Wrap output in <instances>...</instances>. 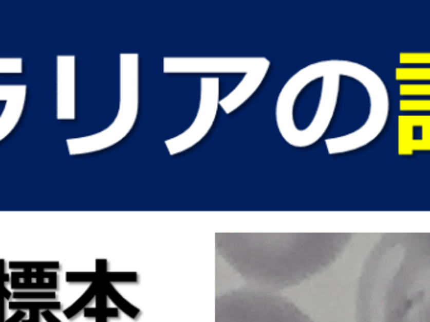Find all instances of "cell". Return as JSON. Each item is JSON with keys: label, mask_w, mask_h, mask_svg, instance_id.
Returning <instances> with one entry per match:
<instances>
[{"label": "cell", "mask_w": 430, "mask_h": 322, "mask_svg": "<svg viewBox=\"0 0 430 322\" xmlns=\"http://www.w3.org/2000/svg\"><path fill=\"white\" fill-rule=\"evenodd\" d=\"M358 322H430V277L378 276L362 291Z\"/></svg>", "instance_id": "6da1fadb"}, {"label": "cell", "mask_w": 430, "mask_h": 322, "mask_svg": "<svg viewBox=\"0 0 430 322\" xmlns=\"http://www.w3.org/2000/svg\"><path fill=\"white\" fill-rule=\"evenodd\" d=\"M271 61L264 57H165L164 73H244V78L219 106L232 114L259 88Z\"/></svg>", "instance_id": "7a4b0ae2"}, {"label": "cell", "mask_w": 430, "mask_h": 322, "mask_svg": "<svg viewBox=\"0 0 430 322\" xmlns=\"http://www.w3.org/2000/svg\"><path fill=\"white\" fill-rule=\"evenodd\" d=\"M403 96H430V84H401Z\"/></svg>", "instance_id": "5bb4252c"}, {"label": "cell", "mask_w": 430, "mask_h": 322, "mask_svg": "<svg viewBox=\"0 0 430 322\" xmlns=\"http://www.w3.org/2000/svg\"><path fill=\"white\" fill-rule=\"evenodd\" d=\"M42 316L47 322H61L50 311H44V312H42Z\"/></svg>", "instance_id": "7402d4cb"}, {"label": "cell", "mask_w": 430, "mask_h": 322, "mask_svg": "<svg viewBox=\"0 0 430 322\" xmlns=\"http://www.w3.org/2000/svg\"><path fill=\"white\" fill-rule=\"evenodd\" d=\"M4 259H0V279H3V277H4L5 272H4Z\"/></svg>", "instance_id": "484cf974"}, {"label": "cell", "mask_w": 430, "mask_h": 322, "mask_svg": "<svg viewBox=\"0 0 430 322\" xmlns=\"http://www.w3.org/2000/svg\"><path fill=\"white\" fill-rule=\"evenodd\" d=\"M398 81H430V68H396Z\"/></svg>", "instance_id": "8fae6325"}, {"label": "cell", "mask_w": 430, "mask_h": 322, "mask_svg": "<svg viewBox=\"0 0 430 322\" xmlns=\"http://www.w3.org/2000/svg\"><path fill=\"white\" fill-rule=\"evenodd\" d=\"M322 78V91L319 109H317L316 115L310 126L303 130H298L294 148H307V146L313 145L323 136L332 120L337 104V97H339L340 75L331 70V72L326 73Z\"/></svg>", "instance_id": "52a82bcc"}, {"label": "cell", "mask_w": 430, "mask_h": 322, "mask_svg": "<svg viewBox=\"0 0 430 322\" xmlns=\"http://www.w3.org/2000/svg\"><path fill=\"white\" fill-rule=\"evenodd\" d=\"M21 272H13L12 273V288L13 290H15L16 287L19 286V283H21Z\"/></svg>", "instance_id": "44dd1931"}, {"label": "cell", "mask_w": 430, "mask_h": 322, "mask_svg": "<svg viewBox=\"0 0 430 322\" xmlns=\"http://www.w3.org/2000/svg\"><path fill=\"white\" fill-rule=\"evenodd\" d=\"M10 310H43V311H52V310H60L61 302L58 301H14L9 303Z\"/></svg>", "instance_id": "9c48e42d"}, {"label": "cell", "mask_w": 430, "mask_h": 322, "mask_svg": "<svg viewBox=\"0 0 430 322\" xmlns=\"http://www.w3.org/2000/svg\"><path fill=\"white\" fill-rule=\"evenodd\" d=\"M3 287H4V281H3V279H0V292H2Z\"/></svg>", "instance_id": "83f0119b"}, {"label": "cell", "mask_w": 430, "mask_h": 322, "mask_svg": "<svg viewBox=\"0 0 430 322\" xmlns=\"http://www.w3.org/2000/svg\"><path fill=\"white\" fill-rule=\"evenodd\" d=\"M48 283L52 284L53 287L57 288V273L55 272H49V277H48Z\"/></svg>", "instance_id": "cb8c5ba5"}, {"label": "cell", "mask_w": 430, "mask_h": 322, "mask_svg": "<svg viewBox=\"0 0 430 322\" xmlns=\"http://www.w3.org/2000/svg\"><path fill=\"white\" fill-rule=\"evenodd\" d=\"M25 317V312L22 310H18L12 316V317L9 318V320H7L5 322H22L24 320Z\"/></svg>", "instance_id": "d6986e66"}, {"label": "cell", "mask_w": 430, "mask_h": 322, "mask_svg": "<svg viewBox=\"0 0 430 322\" xmlns=\"http://www.w3.org/2000/svg\"><path fill=\"white\" fill-rule=\"evenodd\" d=\"M15 290H25V291H46V290H55L52 284H49L48 282H30V283H24V282H21L19 286L15 288Z\"/></svg>", "instance_id": "ac0fdd59"}, {"label": "cell", "mask_w": 430, "mask_h": 322, "mask_svg": "<svg viewBox=\"0 0 430 322\" xmlns=\"http://www.w3.org/2000/svg\"><path fill=\"white\" fill-rule=\"evenodd\" d=\"M22 322H39V311L32 310L29 315V320H23Z\"/></svg>", "instance_id": "603a6c76"}, {"label": "cell", "mask_w": 430, "mask_h": 322, "mask_svg": "<svg viewBox=\"0 0 430 322\" xmlns=\"http://www.w3.org/2000/svg\"><path fill=\"white\" fill-rule=\"evenodd\" d=\"M331 66H332V61L312 63L292 76L282 87V91L278 96L277 106H275V121H277L278 130H279L283 140L291 146H294L297 132L300 130L294 123L293 117V107L296 98L307 84L323 77L326 73L331 72Z\"/></svg>", "instance_id": "5b68a950"}, {"label": "cell", "mask_w": 430, "mask_h": 322, "mask_svg": "<svg viewBox=\"0 0 430 322\" xmlns=\"http://www.w3.org/2000/svg\"><path fill=\"white\" fill-rule=\"evenodd\" d=\"M103 287H105L106 295H107L108 297L111 298L112 301H114L121 310L125 311V312L127 313L128 316H131V317H136L137 313H139V310L135 309V307H132L131 305L128 303V302H126L125 299L121 297L119 293H117V291L115 290L114 287H112L111 282H109L108 279L106 278V276H105V278H103Z\"/></svg>", "instance_id": "30bf717a"}, {"label": "cell", "mask_w": 430, "mask_h": 322, "mask_svg": "<svg viewBox=\"0 0 430 322\" xmlns=\"http://www.w3.org/2000/svg\"><path fill=\"white\" fill-rule=\"evenodd\" d=\"M0 322H5V298L0 292Z\"/></svg>", "instance_id": "ffe728a7"}, {"label": "cell", "mask_w": 430, "mask_h": 322, "mask_svg": "<svg viewBox=\"0 0 430 322\" xmlns=\"http://www.w3.org/2000/svg\"><path fill=\"white\" fill-rule=\"evenodd\" d=\"M401 63H430V53H401L400 57Z\"/></svg>", "instance_id": "2e32d148"}, {"label": "cell", "mask_w": 430, "mask_h": 322, "mask_svg": "<svg viewBox=\"0 0 430 322\" xmlns=\"http://www.w3.org/2000/svg\"><path fill=\"white\" fill-rule=\"evenodd\" d=\"M12 270H58V262H10Z\"/></svg>", "instance_id": "7c38bea8"}, {"label": "cell", "mask_w": 430, "mask_h": 322, "mask_svg": "<svg viewBox=\"0 0 430 322\" xmlns=\"http://www.w3.org/2000/svg\"><path fill=\"white\" fill-rule=\"evenodd\" d=\"M67 282H95L97 279V273L86 272H68L66 276Z\"/></svg>", "instance_id": "e0dca14e"}, {"label": "cell", "mask_w": 430, "mask_h": 322, "mask_svg": "<svg viewBox=\"0 0 430 322\" xmlns=\"http://www.w3.org/2000/svg\"><path fill=\"white\" fill-rule=\"evenodd\" d=\"M13 297L15 299H42V301H54L55 293L54 292H44V291H39V292H14Z\"/></svg>", "instance_id": "9a60e30c"}, {"label": "cell", "mask_w": 430, "mask_h": 322, "mask_svg": "<svg viewBox=\"0 0 430 322\" xmlns=\"http://www.w3.org/2000/svg\"><path fill=\"white\" fill-rule=\"evenodd\" d=\"M219 86L220 80L218 77H203L200 80V103L198 115L188 130L175 137L165 141L169 154L178 155L186 151L200 142L207 136L208 132L214 123L219 109Z\"/></svg>", "instance_id": "8992f818"}, {"label": "cell", "mask_w": 430, "mask_h": 322, "mask_svg": "<svg viewBox=\"0 0 430 322\" xmlns=\"http://www.w3.org/2000/svg\"><path fill=\"white\" fill-rule=\"evenodd\" d=\"M401 111H430V100H401Z\"/></svg>", "instance_id": "4fadbf2b"}, {"label": "cell", "mask_w": 430, "mask_h": 322, "mask_svg": "<svg viewBox=\"0 0 430 322\" xmlns=\"http://www.w3.org/2000/svg\"><path fill=\"white\" fill-rule=\"evenodd\" d=\"M2 292H3V296H4V298L5 299H9L10 297H12V293L9 292V290H8L7 287H3V290H2Z\"/></svg>", "instance_id": "d4e9b609"}, {"label": "cell", "mask_w": 430, "mask_h": 322, "mask_svg": "<svg viewBox=\"0 0 430 322\" xmlns=\"http://www.w3.org/2000/svg\"><path fill=\"white\" fill-rule=\"evenodd\" d=\"M98 286H100V276L97 275V279H96L95 282H92V284L89 286L88 290L84 292L82 297L78 298L71 307L64 310V316H66L67 318H73L76 315H78L81 311L86 309V306L91 302V299L96 297V292H97Z\"/></svg>", "instance_id": "ba28073f"}, {"label": "cell", "mask_w": 430, "mask_h": 322, "mask_svg": "<svg viewBox=\"0 0 430 322\" xmlns=\"http://www.w3.org/2000/svg\"><path fill=\"white\" fill-rule=\"evenodd\" d=\"M3 281H4V283H5V282H9V276H8L7 273H5L4 277H3Z\"/></svg>", "instance_id": "4316f807"}, {"label": "cell", "mask_w": 430, "mask_h": 322, "mask_svg": "<svg viewBox=\"0 0 430 322\" xmlns=\"http://www.w3.org/2000/svg\"><path fill=\"white\" fill-rule=\"evenodd\" d=\"M139 114V55L120 58V107L116 120L101 134L83 140V151H97L120 142L130 134Z\"/></svg>", "instance_id": "277c9868"}, {"label": "cell", "mask_w": 430, "mask_h": 322, "mask_svg": "<svg viewBox=\"0 0 430 322\" xmlns=\"http://www.w3.org/2000/svg\"><path fill=\"white\" fill-rule=\"evenodd\" d=\"M333 72L340 76H347L358 80L365 86L370 96L371 111L366 123L352 134L328 138L326 148L328 154H342L367 145L379 136L386 123L389 115V96L384 82L373 70L350 61H334Z\"/></svg>", "instance_id": "3957f363"}]
</instances>
